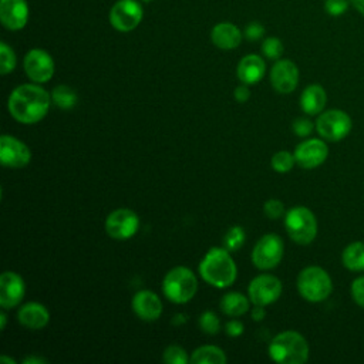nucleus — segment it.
Returning <instances> with one entry per match:
<instances>
[{
    "label": "nucleus",
    "mask_w": 364,
    "mask_h": 364,
    "mask_svg": "<svg viewBox=\"0 0 364 364\" xmlns=\"http://www.w3.org/2000/svg\"><path fill=\"white\" fill-rule=\"evenodd\" d=\"M142 1H145V3H149V1H152V0H142Z\"/></svg>",
    "instance_id": "nucleus-45"
},
{
    "label": "nucleus",
    "mask_w": 364,
    "mask_h": 364,
    "mask_svg": "<svg viewBox=\"0 0 364 364\" xmlns=\"http://www.w3.org/2000/svg\"><path fill=\"white\" fill-rule=\"evenodd\" d=\"M24 282L14 272H4L0 277V306L9 310L20 304L24 296Z\"/></svg>",
    "instance_id": "nucleus-16"
},
{
    "label": "nucleus",
    "mask_w": 364,
    "mask_h": 364,
    "mask_svg": "<svg viewBox=\"0 0 364 364\" xmlns=\"http://www.w3.org/2000/svg\"><path fill=\"white\" fill-rule=\"evenodd\" d=\"M162 290L168 300L179 304L186 303L195 296L198 290L196 276L191 269L176 266L171 269L164 277Z\"/></svg>",
    "instance_id": "nucleus-5"
},
{
    "label": "nucleus",
    "mask_w": 364,
    "mask_h": 364,
    "mask_svg": "<svg viewBox=\"0 0 364 364\" xmlns=\"http://www.w3.org/2000/svg\"><path fill=\"white\" fill-rule=\"evenodd\" d=\"M24 71L31 81L47 82L54 74V61L46 50L33 48L24 57Z\"/></svg>",
    "instance_id": "nucleus-12"
},
{
    "label": "nucleus",
    "mask_w": 364,
    "mask_h": 364,
    "mask_svg": "<svg viewBox=\"0 0 364 364\" xmlns=\"http://www.w3.org/2000/svg\"><path fill=\"white\" fill-rule=\"evenodd\" d=\"M16 67V54L6 43L0 44V73L9 74Z\"/></svg>",
    "instance_id": "nucleus-28"
},
{
    "label": "nucleus",
    "mask_w": 364,
    "mask_h": 364,
    "mask_svg": "<svg viewBox=\"0 0 364 364\" xmlns=\"http://www.w3.org/2000/svg\"><path fill=\"white\" fill-rule=\"evenodd\" d=\"M220 309L226 316L239 317L249 310V299L242 293L230 291L222 297Z\"/></svg>",
    "instance_id": "nucleus-24"
},
{
    "label": "nucleus",
    "mask_w": 364,
    "mask_h": 364,
    "mask_svg": "<svg viewBox=\"0 0 364 364\" xmlns=\"http://www.w3.org/2000/svg\"><path fill=\"white\" fill-rule=\"evenodd\" d=\"M193 364H223L226 363L225 353L216 346H202L191 355Z\"/></svg>",
    "instance_id": "nucleus-25"
},
{
    "label": "nucleus",
    "mask_w": 364,
    "mask_h": 364,
    "mask_svg": "<svg viewBox=\"0 0 364 364\" xmlns=\"http://www.w3.org/2000/svg\"><path fill=\"white\" fill-rule=\"evenodd\" d=\"M212 43L222 50H233L242 41L240 30L232 23H219L212 28Z\"/></svg>",
    "instance_id": "nucleus-21"
},
{
    "label": "nucleus",
    "mask_w": 364,
    "mask_h": 364,
    "mask_svg": "<svg viewBox=\"0 0 364 364\" xmlns=\"http://www.w3.org/2000/svg\"><path fill=\"white\" fill-rule=\"evenodd\" d=\"M343 266L351 272H364V242L347 245L341 255Z\"/></svg>",
    "instance_id": "nucleus-23"
},
{
    "label": "nucleus",
    "mask_w": 364,
    "mask_h": 364,
    "mask_svg": "<svg viewBox=\"0 0 364 364\" xmlns=\"http://www.w3.org/2000/svg\"><path fill=\"white\" fill-rule=\"evenodd\" d=\"M18 323L30 330H40L47 326L50 320L48 310L40 303H26L17 313Z\"/></svg>",
    "instance_id": "nucleus-20"
},
{
    "label": "nucleus",
    "mask_w": 364,
    "mask_h": 364,
    "mask_svg": "<svg viewBox=\"0 0 364 364\" xmlns=\"http://www.w3.org/2000/svg\"><path fill=\"white\" fill-rule=\"evenodd\" d=\"M264 316H266L264 306H256V307L252 310V317H253V320H256V321L263 320Z\"/></svg>",
    "instance_id": "nucleus-40"
},
{
    "label": "nucleus",
    "mask_w": 364,
    "mask_h": 364,
    "mask_svg": "<svg viewBox=\"0 0 364 364\" xmlns=\"http://www.w3.org/2000/svg\"><path fill=\"white\" fill-rule=\"evenodd\" d=\"M142 16V6L136 0H118L109 10V23L115 30L128 33L138 27Z\"/></svg>",
    "instance_id": "nucleus-9"
},
{
    "label": "nucleus",
    "mask_w": 364,
    "mask_h": 364,
    "mask_svg": "<svg viewBox=\"0 0 364 364\" xmlns=\"http://www.w3.org/2000/svg\"><path fill=\"white\" fill-rule=\"evenodd\" d=\"M269 355L279 364H303L309 358V344L300 333L287 330L273 337Z\"/></svg>",
    "instance_id": "nucleus-3"
},
{
    "label": "nucleus",
    "mask_w": 364,
    "mask_h": 364,
    "mask_svg": "<svg viewBox=\"0 0 364 364\" xmlns=\"http://www.w3.org/2000/svg\"><path fill=\"white\" fill-rule=\"evenodd\" d=\"M264 213L270 219H279L284 213V205L279 199H269L264 203Z\"/></svg>",
    "instance_id": "nucleus-35"
},
{
    "label": "nucleus",
    "mask_w": 364,
    "mask_h": 364,
    "mask_svg": "<svg viewBox=\"0 0 364 364\" xmlns=\"http://www.w3.org/2000/svg\"><path fill=\"white\" fill-rule=\"evenodd\" d=\"M199 327L203 333L216 334L220 330V321L212 311H205L199 317Z\"/></svg>",
    "instance_id": "nucleus-32"
},
{
    "label": "nucleus",
    "mask_w": 364,
    "mask_h": 364,
    "mask_svg": "<svg viewBox=\"0 0 364 364\" xmlns=\"http://www.w3.org/2000/svg\"><path fill=\"white\" fill-rule=\"evenodd\" d=\"M270 82L280 94H290L299 82V68L290 60H279L272 67Z\"/></svg>",
    "instance_id": "nucleus-15"
},
{
    "label": "nucleus",
    "mask_w": 364,
    "mask_h": 364,
    "mask_svg": "<svg viewBox=\"0 0 364 364\" xmlns=\"http://www.w3.org/2000/svg\"><path fill=\"white\" fill-rule=\"evenodd\" d=\"M284 226L290 239L299 245H309L316 239V216L310 209L304 206L291 208L284 216Z\"/></svg>",
    "instance_id": "nucleus-6"
},
{
    "label": "nucleus",
    "mask_w": 364,
    "mask_h": 364,
    "mask_svg": "<svg viewBox=\"0 0 364 364\" xmlns=\"http://www.w3.org/2000/svg\"><path fill=\"white\" fill-rule=\"evenodd\" d=\"M313 128H314L313 122L303 117L294 119V122H293V132L299 136H309L311 134Z\"/></svg>",
    "instance_id": "nucleus-36"
},
{
    "label": "nucleus",
    "mask_w": 364,
    "mask_h": 364,
    "mask_svg": "<svg viewBox=\"0 0 364 364\" xmlns=\"http://www.w3.org/2000/svg\"><path fill=\"white\" fill-rule=\"evenodd\" d=\"M23 363H26V364H46L47 363V360L46 358H38V357H27V358H24L23 360Z\"/></svg>",
    "instance_id": "nucleus-41"
},
{
    "label": "nucleus",
    "mask_w": 364,
    "mask_h": 364,
    "mask_svg": "<svg viewBox=\"0 0 364 364\" xmlns=\"http://www.w3.org/2000/svg\"><path fill=\"white\" fill-rule=\"evenodd\" d=\"M164 361L168 364H188L191 358L179 346H169L164 351Z\"/></svg>",
    "instance_id": "nucleus-29"
},
{
    "label": "nucleus",
    "mask_w": 364,
    "mask_h": 364,
    "mask_svg": "<svg viewBox=\"0 0 364 364\" xmlns=\"http://www.w3.org/2000/svg\"><path fill=\"white\" fill-rule=\"evenodd\" d=\"M249 97H250V91H249V88H247L246 84L239 85V87L235 88V100H236V101H239V102H246V101L249 100Z\"/></svg>",
    "instance_id": "nucleus-39"
},
{
    "label": "nucleus",
    "mask_w": 364,
    "mask_h": 364,
    "mask_svg": "<svg viewBox=\"0 0 364 364\" xmlns=\"http://www.w3.org/2000/svg\"><path fill=\"white\" fill-rule=\"evenodd\" d=\"M297 290L307 301L318 303L331 294L333 282L324 269L318 266H309L297 276Z\"/></svg>",
    "instance_id": "nucleus-4"
},
{
    "label": "nucleus",
    "mask_w": 364,
    "mask_h": 364,
    "mask_svg": "<svg viewBox=\"0 0 364 364\" xmlns=\"http://www.w3.org/2000/svg\"><path fill=\"white\" fill-rule=\"evenodd\" d=\"M264 71H266V65L262 57L256 54H249L239 61L236 74L243 84L252 85L259 82L263 78Z\"/></svg>",
    "instance_id": "nucleus-19"
},
{
    "label": "nucleus",
    "mask_w": 364,
    "mask_h": 364,
    "mask_svg": "<svg viewBox=\"0 0 364 364\" xmlns=\"http://www.w3.org/2000/svg\"><path fill=\"white\" fill-rule=\"evenodd\" d=\"M51 95L36 84H21L9 97L10 115L23 124H34L47 115Z\"/></svg>",
    "instance_id": "nucleus-1"
},
{
    "label": "nucleus",
    "mask_w": 364,
    "mask_h": 364,
    "mask_svg": "<svg viewBox=\"0 0 364 364\" xmlns=\"http://www.w3.org/2000/svg\"><path fill=\"white\" fill-rule=\"evenodd\" d=\"M51 101L63 109H70L77 102V92L68 85H58L51 92Z\"/></svg>",
    "instance_id": "nucleus-26"
},
{
    "label": "nucleus",
    "mask_w": 364,
    "mask_h": 364,
    "mask_svg": "<svg viewBox=\"0 0 364 364\" xmlns=\"http://www.w3.org/2000/svg\"><path fill=\"white\" fill-rule=\"evenodd\" d=\"M348 1L350 0H326L324 9H326L327 14H330L333 17H338L346 13V10L348 7Z\"/></svg>",
    "instance_id": "nucleus-33"
},
{
    "label": "nucleus",
    "mask_w": 364,
    "mask_h": 364,
    "mask_svg": "<svg viewBox=\"0 0 364 364\" xmlns=\"http://www.w3.org/2000/svg\"><path fill=\"white\" fill-rule=\"evenodd\" d=\"M280 294L282 282L273 274H260L255 277L247 287V296L255 306L272 304Z\"/></svg>",
    "instance_id": "nucleus-11"
},
{
    "label": "nucleus",
    "mask_w": 364,
    "mask_h": 364,
    "mask_svg": "<svg viewBox=\"0 0 364 364\" xmlns=\"http://www.w3.org/2000/svg\"><path fill=\"white\" fill-rule=\"evenodd\" d=\"M225 330H226V334H229L232 337H236V336H240L243 333V324L239 320H230V321L226 323Z\"/></svg>",
    "instance_id": "nucleus-38"
},
{
    "label": "nucleus",
    "mask_w": 364,
    "mask_h": 364,
    "mask_svg": "<svg viewBox=\"0 0 364 364\" xmlns=\"http://www.w3.org/2000/svg\"><path fill=\"white\" fill-rule=\"evenodd\" d=\"M350 290H351V296H353V300L355 301V304H358L360 307L364 309V274L358 276L353 280Z\"/></svg>",
    "instance_id": "nucleus-34"
},
{
    "label": "nucleus",
    "mask_w": 364,
    "mask_h": 364,
    "mask_svg": "<svg viewBox=\"0 0 364 364\" xmlns=\"http://www.w3.org/2000/svg\"><path fill=\"white\" fill-rule=\"evenodd\" d=\"M263 34H264V27L260 23H256V21L247 24L246 28H245V37L250 41L259 40Z\"/></svg>",
    "instance_id": "nucleus-37"
},
{
    "label": "nucleus",
    "mask_w": 364,
    "mask_h": 364,
    "mask_svg": "<svg viewBox=\"0 0 364 364\" xmlns=\"http://www.w3.org/2000/svg\"><path fill=\"white\" fill-rule=\"evenodd\" d=\"M353 122L347 112L341 109H328L320 112L316 121V129L318 135L331 142H337L344 139L351 131Z\"/></svg>",
    "instance_id": "nucleus-7"
},
{
    "label": "nucleus",
    "mask_w": 364,
    "mask_h": 364,
    "mask_svg": "<svg viewBox=\"0 0 364 364\" xmlns=\"http://www.w3.org/2000/svg\"><path fill=\"white\" fill-rule=\"evenodd\" d=\"M132 310L144 321H154L162 313L159 297L151 290H141L132 297Z\"/></svg>",
    "instance_id": "nucleus-18"
},
{
    "label": "nucleus",
    "mask_w": 364,
    "mask_h": 364,
    "mask_svg": "<svg viewBox=\"0 0 364 364\" xmlns=\"http://www.w3.org/2000/svg\"><path fill=\"white\" fill-rule=\"evenodd\" d=\"M262 53L270 60H277L283 54V44L277 37H267L262 44Z\"/></svg>",
    "instance_id": "nucleus-31"
},
{
    "label": "nucleus",
    "mask_w": 364,
    "mask_h": 364,
    "mask_svg": "<svg viewBox=\"0 0 364 364\" xmlns=\"http://www.w3.org/2000/svg\"><path fill=\"white\" fill-rule=\"evenodd\" d=\"M293 155L299 166L313 169L320 166L327 159L328 148L323 139L309 138L296 146Z\"/></svg>",
    "instance_id": "nucleus-13"
},
{
    "label": "nucleus",
    "mask_w": 364,
    "mask_h": 364,
    "mask_svg": "<svg viewBox=\"0 0 364 364\" xmlns=\"http://www.w3.org/2000/svg\"><path fill=\"white\" fill-rule=\"evenodd\" d=\"M1 24L11 30H21L28 20V6L26 0H0Z\"/></svg>",
    "instance_id": "nucleus-17"
},
{
    "label": "nucleus",
    "mask_w": 364,
    "mask_h": 364,
    "mask_svg": "<svg viewBox=\"0 0 364 364\" xmlns=\"http://www.w3.org/2000/svg\"><path fill=\"white\" fill-rule=\"evenodd\" d=\"M327 102V94L324 88L318 84H311L306 87L300 95V107L309 115L320 114Z\"/></svg>",
    "instance_id": "nucleus-22"
},
{
    "label": "nucleus",
    "mask_w": 364,
    "mask_h": 364,
    "mask_svg": "<svg viewBox=\"0 0 364 364\" xmlns=\"http://www.w3.org/2000/svg\"><path fill=\"white\" fill-rule=\"evenodd\" d=\"M31 159L28 146L11 135H1L0 138V161L9 168H23Z\"/></svg>",
    "instance_id": "nucleus-14"
},
{
    "label": "nucleus",
    "mask_w": 364,
    "mask_h": 364,
    "mask_svg": "<svg viewBox=\"0 0 364 364\" xmlns=\"http://www.w3.org/2000/svg\"><path fill=\"white\" fill-rule=\"evenodd\" d=\"M225 247L228 250H237L245 242V232L240 226H233L225 235Z\"/></svg>",
    "instance_id": "nucleus-30"
},
{
    "label": "nucleus",
    "mask_w": 364,
    "mask_h": 364,
    "mask_svg": "<svg viewBox=\"0 0 364 364\" xmlns=\"http://www.w3.org/2000/svg\"><path fill=\"white\" fill-rule=\"evenodd\" d=\"M200 277L213 287L223 289L236 279V264L226 247H212L200 260Z\"/></svg>",
    "instance_id": "nucleus-2"
},
{
    "label": "nucleus",
    "mask_w": 364,
    "mask_h": 364,
    "mask_svg": "<svg viewBox=\"0 0 364 364\" xmlns=\"http://www.w3.org/2000/svg\"><path fill=\"white\" fill-rule=\"evenodd\" d=\"M6 320H7L6 313L1 311V314H0V328H1V330H4V327H6Z\"/></svg>",
    "instance_id": "nucleus-43"
},
{
    "label": "nucleus",
    "mask_w": 364,
    "mask_h": 364,
    "mask_svg": "<svg viewBox=\"0 0 364 364\" xmlns=\"http://www.w3.org/2000/svg\"><path fill=\"white\" fill-rule=\"evenodd\" d=\"M296 164L294 155L287 151H279L272 156V168L279 173L289 172Z\"/></svg>",
    "instance_id": "nucleus-27"
},
{
    "label": "nucleus",
    "mask_w": 364,
    "mask_h": 364,
    "mask_svg": "<svg viewBox=\"0 0 364 364\" xmlns=\"http://www.w3.org/2000/svg\"><path fill=\"white\" fill-rule=\"evenodd\" d=\"M0 363H1V364H4V363H9V364H16V361H14L13 358L7 357V355H1V357H0Z\"/></svg>",
    "instance_id": "nucleus-44"
},
{
    "label": "nucleus",
    "mask_w": 364,
    "mask_h": 364,
    "mask_svg": "<svg viewBox=\"0 0 364 364\" xmlns=\"http://www.w3.org/2000/svg\"><path fill=\"white\" fill-rule=\"evenodd\" d=\"M139 226L136 213L127 208L112 210L105 220V230L109 237L117 240H125L132 237Z\"/></svg>",
    "instance_id": "nucleus-10"
},
{
    "label": "nucleus",
    "mask_w": 364,
    "mask_h": 364,
    "mask_svg": "<svg viewBox=\"0 0 364 364\" xmlns=\"http://www.w3.org/2000/svg\"><path fill=\"white\" fill-rule=\"evenodd\" d=\"M284 245L279 235L267 233L262 236L253 247L252 260L257 269L269 270L276 267L283 257Z\"/></svg>",
    "instance_id": "nucleus-8"
},
{
    "label": "nucleus",
    "mask_w": 364,
    "mask_h": 364,
    "mask_svg": "<svg viewBox=\"0 0 364 364\" xmlns=\"http://www.w3.org/2000/svg\"><path fill=\"white\" fill-rule=\"evenodd\" d=\"M350 3L354 6L357 11H360L364 16V0H350Z\"/></svg>",
    "instance_id": "nucleus-42"
}]
</instances>
